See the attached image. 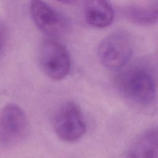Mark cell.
<instances>
[{
    "label": "cell",
    "mask_w": 158,
    "mask_h": 158,
    "mask_svg": "<svg viewBox=\"0 0 158 158\" xmlns=\"http://www.w3.org/2000/svg\"><path fill=\"white\" fill-rule=\"evenodd\" d=\"M133 52V41L125 30H117L106 36L100 43L98 55L107 69L118 70L129 62Z\"/></svg>",
    "instance_id": "7a4b0ae2"
},
{
    "label": "cell",
    "mask_w": 158,
    "mask_h": 158,
    "mask_svg": "<svg viewBox=\"0 0 158 158\" xmlns=\"http://www.w3.org/2000/svg\"><path fill=\"white\" fill-rule=\"evenodd\" d=\"M123 12L127 19L135 24L142 26L154 25L158 19V2H133L126 6Z\"/></svg>",
    "instance_id": "ba28073f"
},
{
    "label": "cell",
    "mask_w": 158,
    "mask_h": 158,
    "mask_svg": "<svg viewBox=\"0 0 158 158\" xmlns=\"http://www.w3.org/2000/svg\"><path fill=\"white\" fill-rule=\"evenodd\" d=\"M39 62L44 74L55 81L65 78L71 69V59L67 48L52 38L44 40L41 44Z\"/></svg>",
    "instance_id": "277c9868"
},
{
    "label": "cell",
    "mask_w": 158,
    "mask_h": 158,
    "mask_svg": "<svg viewBox=\"0 0 158 158\" xmlns=\"http://www.w3.org/2000/svg\"><path fill=\"white\" fill-rule=\"evenodd\" d=\"M30 11L36 26L47 35L59 36L68 30L69 22L66 17L46 2L32 1Z\"/></svg>",
    "instance_id": "8992f818"
},
{
    "label": "cell",
    "mask_w": 158,
    "mask_h": 158,
    "mask_svg": "<svg viewBox=\"0 0 158 158\" xmlns=\"http://www.w3.org/2000/svg\"><path fill=\"white\" fill-rule=\"evenodd\" d=\"M28 131V120L23 110L15 104L4 106L0 115V144L2 148L21 143Z\"/></svg>",
    "instance_id": "5b68a950"
},
{
    "label": "cell",
    "mask_w": 158,
    "mask_h": 158,
    "mask_svg": "<svg viewBox=\"0 0 158 158\" xmlns=\"http://www.w3.org/2000/svg\"><path fill=\"white\" fill-rule=\"evenodd\" d=\"M157 130L151 128L138 136L131 145L127 152L129 157L157 158Z\"/></svg>",
    "instance_id": "9c48e42d"
},
{
    "label": "cell",
    "mask_w": 158,
    "mask_h": 158,
    "mask_svg": "<svg viewBox=\"0 0 158 158\" xmlns=\"http://www.w3.org/2000/svg\"><path fill=\"white\" fill-rule=\"evenodd\" d=\"M118 70L115 82L125 98L141 107H149L155 102L157 80L152 65L139 60Z\"/></svg>",
    "instance_id": "6da1fadb"
},
{
    "label": "cell",
    "mask_w": 158,
    "mask_h": 158,
    "mask_svg": "<svg viewBox=\"0 0 158 158\" xmlns=\"http://www.w3.org/2000/svg\"><path fill=\"white\" fill-rule=\"evenodd\" d=\"M52 126L57 136L66 142L80 139L86 130L81 110L72 101L65 102L56 110L52 118Z\"/></svg>",
    "instance_id": "3957f363"
},
{
    "label": "cell",
    "mask_w": 158,
    "mask_h": 158,
    "mask_svg": "<svg viewBox=\"0 0 158 158\" xmlns=\"http://www.w3.org/2000/svg\"><path fill=\"white\" fill-rule=\"evenodd\" d=\"M84 17L90 26L102 28L112 23L114 18V10L111 4L107 1H88L84 7Z\"/></svg>",
    "instance_id": "52a82bcc"
}]
</instances>
